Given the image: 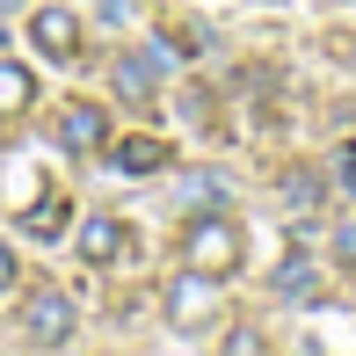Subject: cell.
I'll return each instance as SVG.
<instances>
[{
	"instance_id": "cell-12",
	"label": "cell",
	"mask_w": 356,
	"mask_h": 356,
	"mask_svg": "<svg viewBox=\"0 0 356 356\" xmlns=\"http://www.w3.org/2000/svg\"><path fill=\"white\" fill-rule=\"evenodd\" d=\"M66 197H44L37 204V211H22V233H37V240H51V233H66Z\"/></svg>"
},
{
	"instance_id": "cell-19",
	"label": "cell",
	"mask_w": 356,
	"mask_h": 356,
	"mask_svg": "<svg viewBox=\"0 0 356 356\" xmlns=\"http://www.w3.org/2000/svg\"><path fill=\"white\" fill-rule=\"evenodd\" d=\"M349 58H356V44H349Z\"/></svg>"
},
{
	"instance_id": "cell-1",
	"label": "cell",
	"mask_w": 356,
	"mask_h": 356,
	"mask_svg": "<svg viewBox=\"0 0 356 356\" xmlns=\"http://www.w3.org/2000/svg\"><path fill=\"white\" fill-rule=\"evenodd\" d=\"M182 269H197V277H240V225L225 218V211H189L182 225Z\"/></svg>"
},
{
	"instance_id": "cell-3",
	"label": "cell",
	"mask_w": 356,
	"mask_h": 356,
	"mask_svg": "<svg viewBox=\"0 0 356 356\" xmlns=\"http://www.w3.org/2000/svg\"><path fill=\"white\" fill-rule=\"evenodd\" d=\"M124 254H131V225H124L117 211H95L88 225H80V262L88 269H117Z\"/></svg>"
},
{
	"instance_id": "cell-16",
	"label": "cell",
	"mask_w": 356,
	"mask_h": 356,
	"mask_svg": "<svg viewBox=\"0 0 356 356\" xmlns=\"http://www.w3.org/2000/svg\"><path fill=\"white\" fill-rule=\"evenodd\" d=\"M15 277H22V262H15V248H8V240H0V291H8Z\"/></svg>"
},
{
	"instance_id": "cell-6",
	"label": "cell",
	"mask_w": 356,
	"mask_h": 356,
	"mask_svg": "<svg viewBox=\"0 0 356 356\" xmlns=\"http://www.w3.org/2000/svg\"><path fill=\"white\" fill-rule=\"evenodd\" d=\"M225 197H233V175H225V168H189V175H175V204H182V211H218Z\"/></svg>"
},
{
	"instance_id": "cell-17",
	"label": "cell",
	"mask_w": 356,
	"mask_h": 356,
	"mask_svg": "<svg viewBox=\"0 0 356 356\" xmlns=\"http://www.w3.org/2000/svg\"><path fill=\"white\" fill-rule=\"evenodd\" d=\"M0 15H15V0H0Z\"/></svg>"
},
{
	"instance_id": "cell-11",
	"label": "cell",
	"mask_w": 356,
	"mask_h": 356,
	"mask_svg": "<svg viewBox=\"0 0 356 356\" xmlns=\"http://www.w3.org/2000/svg\"><path fill=\"white\" fill-rule=\"evenodd\" d=\"M320 197H327V182H320L313 168H291V175H284V211H291V218L320 211Z\"/></svg>"
},
{
	"instance_id": "cell-8",
	"label": "cell",
	"mask_w": 356,
	"mask_h": 356,
	"mask_svg": "<svg viewBox=\"0 0 356 356\" xmlns=\"http://www.w3.org/2000/svg\"><path fill=\"white\" fill-rule=\"evenodd\" d=\"M109 88H117L124 102H145V95H153V58H138V51H124L117 66H109Z\"/></svg>"
},
{
	"instance_id": "cell-7",
	"label": "cell",
	"mask_w": 356,
	"mask_h": 356,
	"mask_svg": "<svg viewBox=\"0 0 356 356\" xmlns=\"http://www.w3.org/2000/svg\"><path fill=\"white\" fill-rule=\"evenodd\" d=\"M269 284H277V298H291V305H313V298H320V269H313V254H298V248L277 262V277H269Z\"/></svg>"
},
{
	"instance_id": "cell-2",
	"label": "cell",
	"mask_w": 356,
	"mask_h": 356,
	"mask_svg": "<svg viewBox=\"0 0 356 356\" xmlns=\"http://www.w3.org/2000/svg\"><path fill=\"white\" fill-rule=\"evenodd\" d=\"M22 334H29L37 349H66V342H73V298H66V291H51V284L29 291V298H22Z\"/></svg>"
},
{
	"instance_id": "cell-14",
	"label": "cell",
	"mask_w": 356,
	"mask_h": 356,
	"mask_svg": "<svg viewBox=\"0 0 356 356\" xmlns=\"http://www.w3.org/2000/svg\"><path fill=\"white\" fill-rule=\"evenodd\" d=\"M225 349H240V356H254V349H262V334H254V327H233V334H225Z\"/></svg>"
},
{
	"instance_id": "cell-13",
	"label": "cell",
	"mask_w": 356,
	"mask_h": 356,
	"mask_svg": "<svg viewBox=\"0 0 356 356\" xmlns=\"http://www.w3.org/2000/svg\"><path fill=\"white\" fill-rule=\"evenodd\" d=\"M327 182L356 197V138H349V145H334V168H327Z\"/></svg>"
},
{
	"instance_id": "cell-5",
	"label": "cell",
	"mask_w": 356,
	"mask_h": 356,
	"mask_svg": "<svg viewBox=\"0 0 356 356\" xmlns=\"http://www.w3.org/2000/svg\"><path fill=\"white\" fill-rule=\"evenodd\" d=\"M58 145H66V153H102L109 145V117L95 102H66L58 109Z\"/></svg>"
},
{
	"instance_id": "cell-9",
	"label": "cell",
	"mask_w": 356,
	"mask_h": 356,
	"mask_svg": "<svg viewBox=\"0 0 356 356\" xmlns=\"http://www.w3.org/2000/svg\"><path fill=\"white\" fill-rule=\"evenodd\" d=\"M117 168L124 175H160V168H168V145H160V138H117Z\"/></svg>"
},
{
	"instance_id": "cell-15",
	"label": "cell",
	"mask_w": 356,
	"mask_h": 356,
	"mask_svg": "<svg viewBox=\"0 0 356 356\" xmlns=\"http://www.w3.org/2000/svg\"><path fill=\"white\" fill-rule=\"evenodd\" d=\"M334 254H342V262H349V269H356V218H349V225H342V233H334Z\"/></svg>"
},
{
	"instance_id": "cell-10",
	"label": "cell",
	"mask_w": 356,
	"mask_h": 356,
	"mask_svg": "<svg viewBox=\"0 0 356 356\" xmlns=\"http://www.w3.org/2000/svg\"><path fill=\"white\" fill-rule=\"evenodd\" d=\"M29 102H37V80H29V66L0 58V117H22Z\"/></svg>"
},
{
	"instance_id": "cell-18",
	"label": "cell",
	"mask_w": 356,
	"mask_h": 356,
	"mask_svg": "<svg viewBox=\"0 0 356 356\" xmlns=\"http://www.w3.org/2000/svg\"><path fill=\"white\" fill-rule=\"evenodd\" d=\"M0 44H8V29H0Z\"/></svg>"
},
{
	"instance_id": "cell-4",
	"label": "cell",
	"mask_w": 356,
	"mask_h": 356,
	"mask_svg": "<svg viewBox=\"0 0 356 356\" xmlns=\"http://www.w3.org/2000/svg\"><path fill=\"white\" fill-rule=\"evenodd\" d=\"M29 44H37L51 66H66V58L80 51V22H73V8H37V15H29Z\"/></svg>"
}]
</instances>
